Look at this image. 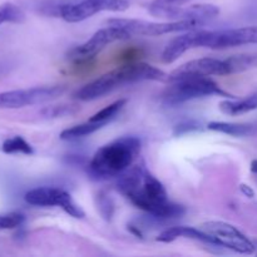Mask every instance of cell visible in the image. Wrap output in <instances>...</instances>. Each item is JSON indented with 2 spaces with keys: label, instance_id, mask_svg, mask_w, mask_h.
Masks as SVG:
<instances>
[{
  "label": "cell",
  "instance_id": "6da1fadb",
  "mask_svg": "<svg viewBox=\"0 0 257 257\" xmlns=\"http://www.w3.org/2000/svg\"><path fill=\"white\" fill-rule=\"evenodd\" d=\"M118 191L136 207L157 218L180 217L185 208L168 200L165 186L151 175L145 166L128 168L119 176Z\"/></svg>",
  "mask_w": 257,
  "mask_h": 257
},
{
  "label": "cell",
  "instance_id": "7a4b0ae2",
  "mask_svg": "<svg viewBox=\"0 0 257 257\" xmlns=\"http://www.w3.org/2000/svg\"><path fill=\"white\" fill-rule=\"evenodd\" d=\"M167 79L168 74L153 65L147 63H131L110 70L89 82L75 92L74 98L83 102H89V100L98 99L124 84H132L145 80L167 82Z\"/></svg>",
  "mask_w": 257,
  "mask_h": 257
},
{
  "label": "cell",
  "instance_id": "3957f363",
  "mask_svg": "<svg viewBox=\"0 0 257 257\" xmlns=\"http://www.w3.org/2000/svg\"><path fill=\"white\" fill-rule=\"evenodd\" d=\"M141 151V141L136 137H122L102 146L90 160L88 171L97 180L119 177L124 173Z\"/></svg>",
  "mask_w": 257,
  "mask_h": 257
},
{
  "label": "cell",
  "instance_id": "277c9868",
  "mask_svg": "<svg viewBox=\"0 0 257 257\" xmlns=\"http://www.w3.org/2000/svg\"><path fill=\"white\" fill-rule=\"evenodd\" d=\"M210 95L233 98L227 92L221 89L217 83H215L208 77H195L171 82L170 87L163 92L162 99L167 104L177 105L188 100L210 97Z\"/></svg>",
  "mask_w": 257,
  "mask_h": 257
},
{
  "label": "cell",
  "instance_id": "5b68a950",
  "mask_svg": "<svg viewBox=\"0 0 257 257\" xmlns=\"http://www.w3.org/2000/svg\"><path fill=\"white\" fill-rule=\"evenodd\" d=\"M108 25L118 27L125 30L131 35H145V37H158V35L171 34V33L190 32L200 29L202 24L192 20H172V22H147L138 19H109Z\"/></svg>",
  "mask_w": 257,
  "mask_h": 257
},
{
  "label": "cell",
  "instance_id": "8992f818",
  "mask_svg": "<svg viewBox=\"0 0 257 257\" xmlns=\"http://www.w3.org/2000/svg\"><path fill=\"white\" fill-rule=\"evenodd\" d=\"M245 44H257V27H243L223 30L198 29V48L227 49V48Z\"/></svg>",
  "mask_w": 257,
  "mask_h": 257
},
{
  "label": "cell",
  "instance_id": "52a82bcc",
  "mask_svg": "<svg viewBox=\"0 0 257 257\" xmlns=\"http://www.w3.org/2000/svg\"><path fill=\"white\" fill-rule=\"evenodd\" d=\"M200 228L212 237L216 246H222L243 255H251L256 251L255 243L230 223L222 221H208L202 223Z\"/></svg>",
  "mask_w": 257,
  "mask_h": 257
},
{
  "label": "cell",
  "instance_id": "ba28073f",
  "mask_svg": "<svg viewBox=\"0 0 257 257\" xmlns=\"http://www.w3.org/2000/svg\"><path fill=\"white\" fill-rule=\"evenodd\" d=\"M130 8L128 0H80L58 8V14L67 23H79L100 12H124Z\"/></svg>",
  "mask_w": 257,
  "mask_h": 257
},
{
  "label": "cell",
  "instance_id": "9c48e42d",
  "mask_svg": "<svg viewBox=\"0 0 257 257\" xmlns=\"http://www.w3.org/2000/svg\"><path fill=\"white\" fill-rule=\"evenodd\" d=\"M27 203L39 207H57L63 208L68 215L74 218H83L84 211L73 201L72 196L65 190L57 187H38L28 191L24 196Z\"/></svg>",
  "mask_w": 257,
  "mask_h": 257
},
{
  "label": "cell",
  "instance_id": "30bf717a",
  "mask_svg": "<svg viewBox=\"0 0 257 257\" xmlns=\"http://www.w3.org/2000/svg\"><path fill=\"white\" fill-rule=\"evenodd\" d=\"M64 93V87H35L30 89L8 90L0 93V109H17L27 105L49 102Z\"/></svg>",
  "mask_w": 257,
  "mask_h": 257
},
{
  "label": "cell",
  "instance_id": "8fae6325",
  "mask_svg": "<svg viewBox=\"0 0 257 257\" xmlns=\"http://www.w3.org/2000/svg\"><path fill=\"white\" fill-rule=\"evenodd\" d=\"M132 38V35L125 30L120 29L118 27H112L108 25L107 28L99 29L92 35L90 39L83 43L79 47L74 48L69 52V58L74 62H87L92 59L99 52H102L108 44H112L119 40H125Z\"/></svg>",
  "mask_w": 257,
  "mask_h": 257
},
{
  "label": "cell",
  "instance_id": "7c38bea8",
  "mask_svg": "<svg viewBox=\"0 0 257 257\" xmlns=\"http://www.w3.org/2000/svg\"><path fill=\"white\" fill-rule=\"evenodd\" d=\"M228 68L225 59H216V58H200L193 59L185 64L176 68L173 72L168 74L167 82L183 79V78L195 77H210V75H227Z\"/></svg>",
  "mask_w": 257,
  "mask_h": 257
},
{
  "label": "cell",
  "instance_id": "4fadbf2b",
  "mask_svg": "<svg viewBox=\"0 0 257 257\" xmlns=\"http://www.w3.org/2000/svg\"><path fill=\"white\" fill-rule=\"evenodd\" d=\"M197 32L198 29L190 30V32H186L185 34L171 40L161 55L162 63L171 64V63L176 62L181 55L185 54L187 50L197 48Z\"/></svg>",
  "mask_w": 257,
  "mask_h": 257
},
{
  "label": "cell",
  "instance_id": "5bb4252c",
  "mask_svg": "<svg viewBox=\"0 0 257 257\" xmlns=\"http://www.w3.org/2000/svg\"><path fill=\"white\" fill-rule=\"evenodd\" d=\"M178 237H185V238H191V240L201 241V242L210 243V245H215V241L212 240L210 235L205 232V231L201 230L200 227H187V226H176V227H170L167 230L163 231L162 233H160L157 237V241L165 243H170L172 241L177 240Z\"/></svg>",
  "mask_w": 257,
  "mask_h": 257
},
{
  "label": "cell",
  "instance_id": "9a60e30c",
  "mask_svg": "<svg viewBox=\"0 0 257 257\" xmlns=\"http://www.w3.org/2000/svg\"><path fill=\"white\" fill-rule=\"evenodd\" d=\"M220 14V9L212 4H193L190 7H181L176 20H192L203 24Z\"/></svg>",
  "mask_w": 257,
  "mask_h": 257
},
{
  "label": "cell",
  "instance_id": "2e32d148",
  "mask_svg": "<svg viewBox=\"0 0 257 257\" xmlns=\"http://www.w3.org/2000/svg\"><path fill=\"white\" fill-rule=\"evenodd\" d=\"M220 109L228 115H241L257 109V92L247 95L243 99L223 100L220 103Z\"/></svg>",
  "mask_w": 257,
  "mask_h": 257
},
{
  "label": "cell",
  "instance_id": "e0dca14e",
  "mask_svg": "<svg viewBox=\"0 0 257 257\" xmlns=\"http://www.w3.org/2000/svg\"><path fill=\"white\" fill-rule=\"evenodd\" d=\"M191 0H153L148 5V12L157 18L175 20L178 9Z\"/></svg>",
  "mask_w": 257,
  "mask_h": 257
},
{
  "label": "cell",
  "instance_id": "ac0fdd59",
  "mask_svg": "<svg viewBox=\"0 0 257 257\" xmlns=\"http://www.w3.org/2000/svg\"><path fill=\"white\" fill-rule=\"evenodd\" d=\"M107 124V122H90V120H88L87 123H82V124L64 130L60 133V138L63 141L78 140V138L85 137V136H89L92 133L97 132V131H99L100 128H103Z\"/></svg>",
  "mask_w": 257,
  "mask_h": 257
},
{
  "label": "cell",
  "instance_id": "d6986e66",
  "mask_svg": "<svg viewBox=\"0 0 257 257\" xmlns=\"http://www.w3.org/2000/svg\"><path fill=\"white\" fill-rule=\"evenodd\" d=\"M208 130L215 132L225 133V135L233 136V137H245L253 133V127L251 124H242V123H228V122H211L208 123Z\"/></svg>",
  "mask_w": 257,
  "mask_h": 257
},
{
  "label": "cell",
  "instance_id": "ffe728a7",
  "mask_svg": "<svg viewBox=\"0 0 257 257\" xmlns=\"http://www.w3.org/2000/svg\"><path fill=\"white\" fill-rule=\"evenodd\" d=\"M226 64L228 68V74L242 73L257 67V53L255 54H237L228 57Z\"/></svg>",
  "mask_w": 257,
  "mask_h": 257
},
{
  "label": "cell",
  "instance_id": "44dd1931",
  "mask_svg": "<svg viewBox=\"0 0 257 257\" xmlns=\"http://www.w3.org/2000/svg\"><path fill=\"white\" fill-rule=\"evenodd\" d=\"M3 152L7 155H14V153H22V155H33L34 151L33 147L20 136H14L4 141L2 146Z\"/></svg>",
  "mask_w": 257,
  "mask_h": 257
},
{
  "label": "cell",
  "instance_id": "7402d4cb",
  "mask_svg": "<svg viewBox=\"0 0 257 257\" xmlns=\"http://www.w3.org/2000/svg\"><path fill=\"white\" fill-rule=\"evenodd\" d=\"M25 14L18 5L4 3L0 5V24L3 23H23Z\"/></svg>",
  "mask_w": 257,
  "mask_h": 257
},
{
  "label": "cell",
  "instance_id": "603a6c76",
  "mask_svg": "<svg viewBox=\"0 0 257 257\" xmlns=\"http://www.w3.org/2000/svg\"><path fill=\"white\" fill-rule=\"evenodd\" d=\"M127 103L125 99H119V100H115L114 103L112 104L107 105L104 107L103 109H100L99 112H97L95 114H93L92 117L89 118L90 122H107L109 123L113 118L117 115V113L124 107V104Z\"/></svg>",
  "mask_w": 257,
  "mask_h": 257
},
{
  "label": "cell",
  "instance_id": "cb8c5ba5",
  "mask_svg": "<svg viewBox=\"0 0 257 257\" xmlns=\"http://www.w3.org/2000/svg\"><path fill=\"white\" fill-rule=\"evenodd\" d=\"M25 217L19 212H9L0 215V231L13 230L23 225Z\"/></svg>",
  "mask_w": 257,
  "mask_h": 257
},
{
  "label": "cell",
  "instance_id": "d4e9b609",
  "mask_svg": "<svg viewBox=\"0 0 257 257\" xmlns=\"http://www.w3.org/2000/svg\"><path fill=\"white\" fill-rule=\"evenodd\" d=\"M98 197H99L100 213H102V216L105 218V220H110V217H112V213H113L112 201H110V198H108V196L102 195V193H100Z\"/></svg>",
  "mask_w": 257,
  "mask_h": 257
},
{
  "label": "cell",
  "instance_id": "484cf974",
  "mask_svg": "<svg viewBox=\"0 0 257 257\" xmlns=\"http://www.w3.org/2000/svg\"><path fill=\"white\" fill-rule=\"evenodd\" d=\"M198 130H201L200 124L193 122V120H190V122H183V123H180L178 125H176L173 135L181 136V135H185V133L192 132V131H198Z\"/></svg>",
  "mask_w": 257,
  "mask_h": 257
},
{
  "label": "cell",
  "instance_id": "4316f807",
  "mask_svg": "<svg viewBox=\"0 0 257 257\" xmlns=\"http://www.w3.org/2000/svg\"><path fill=\"white\" fill-rule=\"evenodd\" d=\"M70 113V107H64V105H59V107H48L43 109V114L45 117H62V115Z\"/></svg>",
  "mask_w": 257,
  "mask_h": 257
},
{
  "label": "cell",
  "instance_id": "83f0119b",
  "mask_svg": "<svg viewBox=\"0 0 257 257\" xmlns=\"http://www.w3.org/2000/svg\"><path fill=\"white\" fill-rule=\"evenodd\" d=\"M240 190H241V192L246 196V197H248V198L255 197V191H253L252 187H250L248 185L242 183V185H240Z\"/></svg>",
  "mask_w": 257,
  "mask_h": 257
},
{
  "label": "cell",
  "instance_id": "f1b7e54d",
  "mask_svg": "<svg viewBox=\"0 0 257 257\" xmlns=\"http://www.w3.org/2000/svg\"><path fill=\"white\" fill-rule=\"evenodd\" d=\"M251 171H252L253 173H257V160L251 162Z\"/></svg>",
  "mask_w": 257,
  "mask_h": 257
}]
</instances>
